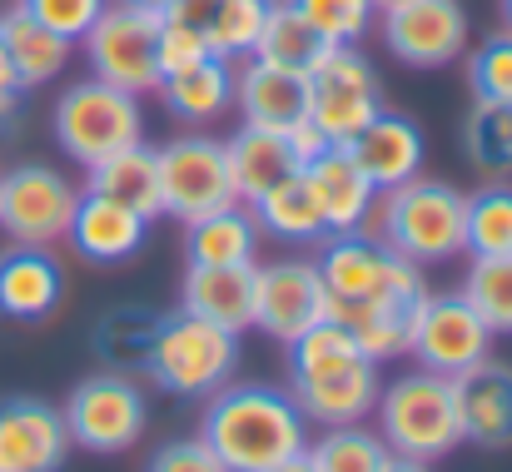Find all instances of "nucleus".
Segmentation results:
<instances>
[{
  "instance_id": "32",
  "label": "nucleus",
  "mask_w": 512,
  "mask_h": 472,
  "mask_svg": "<svg viewBox=\"0 0 512 472\" xmlns=\"http://www.w3.org/2000/svg\"><path fill=\"white\" fill-rule=\"evenodd\" d=\"M269 20V0H214L204 15V40L214 60H249L259 45V30Z\"/></svg>"
},
{
  "instance_id": "40",
  "label": "nucleus",
  "mask_w": 512,
  "mask_h": 472,
  "mask_svg": "<svg viewBox=\"0 0 512 472\" xmlns=\"http://www.w3.org/2000/svg\"><path fill=\"white\" fill-rule=\"evenodd\" d=\"M204 55H209V40H204V30L165 10V15H160V80H165L170 70H184V65L204 60Z\"/></svg>"
},
{
  "instance_id": "24",
  "label": "nucleus",
  "mask_w": 512,
  "mask_h": 472,
  "mask_svg": "<svg viewBox=\"0 0 512 472\" xmlns=\"http://www.w3.org/2000/svg\"><path fill=\"white\" fill-rule=\"evenodd\" d=\"M0 45H5V55L15 65L20 90H35V85H50V80L65 75L75 40H65L50 25H40L25 5H10V10H0Z\"/></svg>"
},
{
  "instance_id": "41",
  "label": "nucleus",
  "mask_w": 512,
  "mask_h": 472,
  "mask_svg": "<svg viewBox=\"0 0 512 472\" xmlns=\"http://www.w3.org/2000/svg\"><path fill=\"white\" fill-rule=\"evenodd\" d=\"M15 5H25L40 25H50L65 40H80L95 25V15L105 10V0H15Z\"/></svg>"
},
{
  "instance_id": "30",
  "label": "nucleus",
  "mask_w": 512,
  "mask_h": 472,
  "mask_svg": "<svg viewBox=\"0 0 512 472\" xmlns=\"http://www.w3.org/2000/svg\"><path fill=\"white\" fill-rule=\"evenodd\" d=\"M249 209H254L259 229L274 234V239H289V244H319V239H329L324 214H319V199H314L304 169H294L289 179H279L274 189H264Z\"/></svg>"
},
{
  "instance_id": "7",
  "label": "nucleus",
  "mask_w": 512,
  "mask_h": 472,
  "mask_svg": "<svg viewBox=\"0 0 512 472\" xmlns=\"http://www.w3.org/2000/svg\"><path fill=\"white\" fill-rule=\"evenodd\" d=\"M60 418H65L70 448L130 453L145 438V428H150V403H145L135 378H125L120 368H105V373H90V378H80L70 388Z\"/></svg>"
},
{
  "instance_id": "47",
  "label": "nucleus",
  "mask_w": 512,
  "mask_h": 472,
  "mask_svg": "<svg viewBox=\"0 0 512 472\" xmlns=\"http://www.w3.org/2000/svg\"><path fill=\"white\" fill-rule=\"evenodd\" d=\"M10 125H15V100H0V140L10 135Z\"/></svg>"
},
{
  "instance_id": "33",
  "label": "nucleus",
  "mask_w": 512,
  "mask_h": 472,
  "mask_svg": "<svg viewBox=\"0 0 512 472\" xmlns=\"http://www.w3.org/2000/svg\"><path fill=\"white\" fill-rule=\"evenodd\" d=\"M155 328L160 314L155 309H140V304H120L95 323V353L110 363V368H145L150 358V343H155Z\"/></svg>"
},
{
  "instance_id": "10",
  "label": "nucleus",
  "mask_w": 512,
  "mask_h": 472,
  "mask_svg": "<svg viewBox=\"0 0 512 472\" xmlns=\"http://www.w3.org/2000/svg\"><path fill=\"white\" fill-rule=\"evenodd\" d=\"M155 164H160V204L179 224L214 214L224 204H239L229 164H224V145L209 135H179L165 150H155Z\"/></svg>"
},
{
  "instance_id": "35",
  "label": "nucleus",
  "mask_w": 512,
  "mask_h": 472,
  "mask_svg": "<svg viewBox=\"0 0 512 472\" xmlns=\"http://www.w3.org/2000/svg\"><path fill=\"white\" fill-rule=\"evenodd\" d=\"M463 299L478 309L488 333H512V254H473Z\"/></svg>"
},
{
  "instance_id": "23",
  "label": "nucleus",
  "mask_w": 512,
  "mask_h": 472,
  "mask_svg": "<svg viewBox=\"0 0 512 472\" xmlns=\"http://www.w3.org/2000/svg\"><path fill=\"white\" fill-rule=\"evenodd\" d=\"M60 294H65V279H60V264L50 259V249L15 244L0 254V318L35 323V318L55 314Z\"/></svg>"
},
{
  "instance_id": "13",
  "label": "nucleus",
  "mask_w": 512,
  "mask_h": 472,
  "mask_svg": "<svg viewBox=\"0 0 512 472\" xmlns=\"http://www.w3.org/2000/svg\"><path fill=\"white\" fill-rule=\"evenodd\" d=\"M383 45L413 70H443L468 45V10L458 0L383 5Z\"/></svg>"
},
{
  "instance_id": "29",
  "label": "nucleus",
  "mask_w": 512,
  "mask_h": 472,
  "mask_svg": "<svg viewBox=\"0 0 512 472\" xmlns=\"http://www.w3.org/2000/svg\"><path fill=\"white\" fill-rule=\"evenodd\" d=\"M90 194H105L115 204H130L135 214L145 219H160L165 204H160V164H155V150L145 140L105 155L100 164H90V179H85Z\"/></svg>"
},
{
  "instance_id": "48",
  "label": "nucleus",
  "mask_w": 512,
  "mask_h": 472,
  "mask_svg": "<svg viewBox=\"0 0 512 472\" xmlns=\"http://www.w3.org/2000/svg\"><path fill=\"white\" fill-rule=\"evenodd\" d=\"M130 5H145V10H155V15H165L174 0H130Z\"/></svg>"
},
{
  "instance_id": "26",
  "label": "nucleus",
  "mask_w": 512,
  "mask_h": 472,
  "mask_svg": "<svg viewBox=\"0 0 512 472\" xmlns=\"http://www.w3.org/2000/svg\"><path fill=\"white\" fill-rule=\"evenodd\" d=\"M224 164H229V179H234L239 204H254L264 189H274L279 179H289L294 169H304L279 130H254V125H244V130H234L224 140Z\"/></svg>"
},
{
  "instance_id": "18",
  "label": "nucleus",
  "mask_w": 512,
  "mask_h": 472,
  "mask_svg": "<svg viewBox=\"0 0 512 472\" xmlns=\"http://www.w3.org/2000/svg\"><path fill=\"white\" fill-rule=\"evenodd\" d=\"M145 234H150V219L135 214L130 204H115L105 194H80L75 199V214H70V229L65 239L75 244L80 259L90 264H125L145 249Z\"/></svg>"
},
{
  "instance_id": "39",
  "label": "nucleus",
  "mask_w": 512,
  "mask_h": 472,
  "mask_svg": "<svg viewBox=\"0 0 512 472\" xmlns=\"http://www.w3.org/2000/svg\"><path fill=\"white\" fill-rule=\"evenodd\" d=\"M468 85H473V100L483 105H512V30L488 35L468 55Z\"/></svg>"
},
{
  "instance_id": "16",
  "label": "nucleus",
  "mask_w": 512,
  "mask_h": 472,
  "mask_svg": "<svg viewBox=\"0 0 512 472\" xmlns=\"http://www.w3.org/2000/svg\"><path fill=\"white\" fill-rule=\"evenodd\" d=\"M453 408L463 443L488 453L512 448V363H498L488 353L473 368L453 373Z\"/></svg>"
},
{
  "instance_id": "14",
  "label": "nucleus",
  "mask_w": 512,
  "mask_h": 472,
  "mask_svg": "<svg viewBox=\"0 0 512 472\" xmlns=\"http://www.w3.org/2000/svg\"><path fill=\"white\" fill-rule=\"evenodd\" d=\"M319 318H329V294L314 259H279L264 269L254 264V328L279 343H294Z\"/></svg>"
},
{
  "instance_id": "4",
  "label": "nucleus",
  "mask_w": 512,
  "mask_h": 472,
  "mask_svg": "<svg viewBox=\"0 0 512 472\" xmlns=\"http://www.w3.org/2000/svg\"><path fill=\"white\" fill-rule=\"evenodd\" d=\"M239 368V333L199 314H160L145 373L174 398H209Z\"/></svg>"
},
{
  "instance_id": "28",
  "label": "nucleus",
  "mask_w": 512,
  "mask_h": 472,
  "mask_svg": "<svg viewBox=\"0 0 512 472\" xmlns=\"http://www.w3.org/2000/svg\"><path fill=\"white\" fill-rule=\"evenodd\" d=\"M259 234L264 229L249 204H224L184 224V259L189 264H254Z\"/></svg>"
},
{
  "instance_id": "19",
  "label": "nucleus",
  "mask_w": 512,
  "mask_h": 472,
  "mask_svg": "<svg viewBox=\"0 0 512 472\" xmlns=\"http://www.w3.org/2000/svg\"><path fill=\"white\" fill-rule=\"evenodd\" d=\"M304 179H309V189L319 199V214H324V229L329 234H358L363 219L378 204L373 179L353 164V155L343 145H329L319 159H309L304 164Z\"/></svg>"
},
{
  "instance_id": "9",
  "label": "nucleus",
  "mask_w": 512,
  "mask_h": 472,
  "mask_svg": "<svg viewBox=\"0 0 512 472\" xmlns=\"http://www.w3.org/2000/svg\"><path fill=\"white\" fill-rule=\"evenodd\" d=\"M329 304H353V299H418L423 289V269L408 264L403 254H393L383 239H363V234H329L324 254L314 259Z\"/></svg>"
},
{
  "instance_id": "25",
  "label": "nucleus",
  "mask_w": 512,
  "mask_h": 472,
  "mask_svg": "<svg viewBox=\"0 0 512 472\" xmlns=\"http://www.w3.org/2000/svg\"><path fill=\"white\" fill-rule=\"evenodd\" d=\"M418 304H423V294L418 299H353V304H329V318L353 333L363 358L383 363V358H403L408 353Z\"/></svg>"
},
{
  "instance_id": "38",
  "label": "nucleus",
  "mask_w": 512,
  "mask_h": 472,
  "mask_svg": "<svg viewBox=\"0 0 512 472\" xmlns=\"http://www.w3.org/2000/svg\"><path fill=\"white\" fill-rule=\"evenodd\" d=\"M329 45H358L373 30L378 5L373 0H289Z\"/></svg>"
},
{
  "instance_id": "43",
  "label": "nucleus",
  "mask_w": 512,
  "mask_h": 472,
  "mask_svg": "<svg viewBox=\"0 0 512 472\" xmlns=\"http://www.w3.org/2000/svg\"><path fill=\"white\" fill-rule=\"evenodd\" d=\"M284 140H289V150H294V159H299V164H309V159H319L324 150H329L324 130H319L309 115H304L299 125H289V130H284Z\"/></svg>"
},
{
  "instance_id": "6",
  "label": "nucleus",
  "mask_w": 512,
  "mask_h": 472,
  "mask_svg": "<svg viewBox=\"0 0 512 472\" xmlns=\"http://www.w3.org/2000/svg\"><path fill=\"white\" fill-rule=\"evenodd\" d=\"M75 45H85L95 80L120 85L130 95L160 90V15L155 10L130 5V0H105V10Z\"/></svg>"
},
{
  "instance_id": "1",
  "label": "nucleus",
  "mask_w": 512,
  "mask_h": 472,
  "mask_svg": "<svg viewBox=\"0 0 512 472\" xmlns=\"http://www.w3.org/2000/svg\"><path fill=\"white\" fill-rule=\"evenodd\" d=\"M199 438L229 472L274 468L309 448L299 403L269 383H224L219 393H209Z\"/></svg>"
},
{
  "instance_id": "8",
  "label": "nucleus",
  "mask_w": 512,
  "mask_h": 472,
  "mask_svg": "<svg viewBox=\"0 0 512 472\" xmlns=\"http://www.w3.org/2000/svg\"><path fill=\"white\" fill-rule=\"evenodd\" d=\"M304 90H309V120L324 130L329 145H348L378 110V75L368 65V55L358 45H329L309 70H304Z\"/></svg>"
},
{
  "instance_id": "2",
  "label": "nucleus",
  "mask_w": 512,
  "mask_h": 472,
  "mask_svg": "<svg viewBox=\"0 0 512 472\" xmlns=\"http://www.w3.org/2000/svg\"><path fill=\"white\" fill-rule=\"evenodd\" d=\"M378 209V229L383 244L393 254H403L408 264H443L453 254H463V194L443 179H403L393 189H383Z\"/></svg>"
},
{
  "instance_id": "49",
  "label": "nucleus",
  "mask_w": 512,
  "mask_h": 472,
  "mask_svg": "<svg viewBox=\"0 0 512 472\" xmlns=\"http://www.w3.org/2000/svg\"><path fill=\"white\" fill-rule=\"evenodd\" d=\"M498 10H503V30H512V0H498Z\"/></svg>"
},
{
  "instance_id": "31",
  "label": "nucleus",
  "mask_w": 512,
  "mask_h": 472,
  "mask_svg": "<svg viewBox=\"0 0 512 472\" xmlns=\"http://www.w3.org/2000/svg\"><path fill=\"white\" fill-rule=\"evenodd\" d=\"M329 50V40L289 5V0H269V20L259 30V45H254V60H269V65H284V70H309L319 55Z\"/></svg>"
},
{
  "instance_id": "12",
  "label": "nucleus",
  "mask_w": 512,
  "mask_h": 472,
  "mask_svg": "<svg viewBox=\"0 0 512 472\" xmlns=\"http://www.w3.org/2000/svg\"><path fill=\"white\" fill-rule=\"evenodd\" d=\"M408 353L423 368L453 378V373H463V368H473L478 358L493 353V333L463 294H423V304L413 314Z\"/></svg>"
},
{
  "instance_id": "27",
  "label": "nucleus",
  "mask_w": 512,
  "mask_h": 472,
  "mask_svg": "<svg viewBox=\"0 0 512 472\" xmlns=\"http://www.w3.org/2000/svg\"><path fill=\"white\" fill-rule=\"evenodd\" d=\"M160 100L184 125H214L234 105V65L204 55V60H194L184 70H170L160 80Z\"/></svg>"
},
{
  "instance_id": "34",
  "label": "nucleus",
  "mask_w": 512,
  "mask_h": 472,
  "mask_svg": "<svg viewBox=\"0 0 512 472\" xmlns=\"http://www.w3.org/2000/svg\"><path fill=\"white\" fill-rule=\"evenodd\" d=\"M463 249L512 254V184H483L478 194H463Z\"/></svg>"
},
{
  "instance_id": "3",
  "label": "nucleus",
  "mask_w": 512,
  "mask_h": 472,
  "mask_svg": "<svg viewBox=\"0 0 512 472\" xmlns=\"http://www.w3.org/2000/svg\"><path fill=\"white\" fill-rule=\"evenodd\" d=\"M378 423H383V443L388 453L418 458V463H438L448 458L463 433H458V408H453V378L433 373V368H413L403 378H393L388 388H378Z\"/></svg>"
},
{
  "instance_id": "11",
  "label": "nucleus",
  "mask_w": 512,
  "mask_h": 472,
  "mask_svg": "<svg viewBox=\"0 0 512 472\" xmlns=\"http://www.w3.org/2000/svg\"><path fill=\"white\" fill-rule=\"evenodd\" d=\"M75 199H80V189L60 169H50V164H15L10 174H0V229L15 244L50 249L55 239H65Z\"/></svg>"
},
{
  "instance_id": "5",
  "label": "nucleus",
  "mask_w": 512,
  "mask_h": 472,
  "mask_svg": "<svg viewBox=\"0 0 512 472\" xmlns=\"http://www.w3.org/2000/svg\"><path fill=\"white\" fill-rule=\"evenodd\" d=\"M55 140L60 150L75 159V164H100L105 155L145 140V110H140V95L120 90V85H105V80H80L60 95L55 105Z\"/></svg>"
},
{
  "instance_id": "22",
  "label": "nucleus",
  "mask_w": 512,
  "mask_h": 472,
  "mask_svg": "<svg viewBox=\"0 0 512 472\" xmlns=\"http://www.w3.org/2000/svg\"><path fill=\"white\" fill-rule=\"evenodd\" d=\"M179 309L209 318L229 333L254 328V264H189Z\"/></svg>"
},
{
  "instance_id": "15",
  "label": "nucleus",
  "mask_w": 512,
  "mask_h": 472,
  "mask_svg": "<svg viewBox=\"0 0 512 472\" xmlns=\"http://www.w3.org/2000/svg\"><path fill=\"white\" fill-rule=\"evenodd\" d=\"M289 398L299 403L304 423H363L378 403V363L373 358H353L334 368H309V373H289Z\"/></svg>"
},
{
  "instance_id": "46",
  "label": "nucleus",
  "mask_w": 512,
  "mask_h": 472,
  "mask_svg": "<svg viewBox=\"0 0 512 472\" xmlns=\"http://www.w3.org/2000/svg\"><path fill=\"white\" fill-rule=\"evenodd\" d=\"M259 472H314V463H309V453H294V458H284V463H274V468H259Z\"/></svg>"
},
{
  "instance_id": "20",
  "label": "nucleus",
  "mask_w": 512,
  "mask_h": 472,
  "mask_svg": "<svg viewBox=\"0 0 512 472\" xmlns=\"http://www.w3.org/2000/svg\"><path fill=\"white\" fill-rule=\"evenodd\" d=\"M234 105L244 115V125L254 130H289L304 120L309 110V90H304V75L299 70H284V65H269V60H244V70H234Z\"/></svg>"
},
{
  "instance_id": "45",
  "label": "nucleus",
  "mask_w": 512,
  "mask_h": 472,
  "mask_svg": "<svg viewBox=\"0 0 512 472\" xmlns=\"http://www.w3.org/2000/svg\"><path fill=\"white\" fill-rule=\"evenodd\" d=\"M378 472H428V463H418V458H403V453H388Z\"/></svg>"
},
{
  "instance_id": "42",
  "label": "nucleus",
  "mask_w": 512,
  "mask_h": 472,
  "mask_svg": "<svg viewBox=\"0 0 512 472\" xmlns=\"http://www.w3.org/2000/svg\"><path fill=\"white\" fill-rule=\"evenodd\" d=\"M145 472H229V468L209 453L204 438H179V443H165V448L150 458Z\"/></svg>"
},
{
  "instance_id": "37",
  "label": "nucleus",
  "mask_w": 512,
  "mask_h": 472,
  "mask_svg": "<svg viewBox=\"0 0 512 472\" xmlns=\"http://www.w3.org/2000/svg\"><path fill=\"white\" fill-rule=\"evenodd\" d=\"M463 150L478 169L508 174L512 169V105H483L473 100V115L463 125Z\"/></svg>"
},
{
  "instance_id": "50",
  "label": "nucleus",
  "mask_w": 512,
  "mask_h": 472,
  "mask_svg": "<svg viewBox=\"0 0 512 472\" xmlns=\"http://www.w3.org/2000/svg\"><path fill=\"white\" fill-rule=\"evenodd\" d=\"M373 5H378V10H383V5H398V0H373Z\"/></svg>"
},
{
  "instance_id": "36",
  "label": "nucleus",
  "mask_w": 512,
  "mask_h": 472,
  "mask_svg": "<svg viewBox=\"0 0 512 472\" xmlns=\"http://www.w3.org/2000/svg\"><path fill=\"white\" fill-rule=\"evenodd\" d=\"M304 453L314 472H378L388 458V443L358 423H343V428H324V438H314Z\"/></svg>"
},
{
  "instance_id": "44",
  "label": "nucleus",
  "mask_w": 512,
  "mask_h": 472,
  "mask_svg": "<svg viewBox=\"0 0 512 472\" xmlns=\"http://www.w3.org/2000/svg\"><path fill=\"white\" fill-rule=\"evenodd\" d=\"M15 95H20V80H15V65H10V55L0 45V100H15Z\"/></svg>"
},
{
  "instance_id": "17",
  "label": "nucleus",
  "mask_w": 512,
  "mask_h": 472,
  "mask_svg": "<svg viewBox=\"0 0 512 472\" xmlns=\"http://www.w3.org/2000/svg\"><path fill=\"white\" fill-rule=\"evenodd\" d=\"M70 453V433L60 408L45 398H5L0 403V472H60Z\"/></svg>"
},
{
  "instance_id": "21",
  "label": "nucleus",
  "mask_w": 512,
  "mask_h": 472,
  "mask_svg": "<svg viewBox=\"0 0 512 472\" xmlns=\"http://www.w3.org/2000/svg\"><path fill=\"white\" fill-rule=\"evenodd\" d=\"M343 150L373 179L378 194L393 189V184H403V179H413V174H423V135H418V125H413L408 115L378 110Z\"/></svg>"
}]
</instances>
